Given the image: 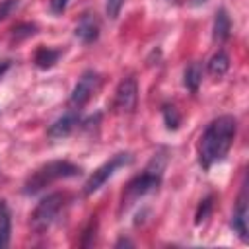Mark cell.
I'll list each match as a JSON object with an SVG mask.
<instances>
[{
    "instance_id": "1",
    "label": "cell",
    "mask_w": 249,
    "mask_h": 249,
    "mask_svg": "<svg viewBox=\"0 0 249 249\" xmlns=\"http://www.w3.org/2000/svg\"><path fill=\"white\" fill-rule=\"evenodd\" d=\"M237 134V119L231 115H220L210 121L198 138V163L202 169H210L222 161L233 146Z\"/></svg>"
},
{
    "instance_id": "2",
    "label": "cell",
    "mask_w": 249,
    "mask_h": 249,
    "mask_svg": "<svg viewBox=\"0 0 249 249\" xmlns=\"http://www.w3.org/2000/svg\"><path fill=\"white\" fill-rule=\"evenodd\" d=\"M163 167H165V158H160V154H158V156L152 158L150 165H148L142 173L134 175V177L124 185V189H123V193H121L119 214L126 212V210H128L134 202H138L142 196H146V195L158 191V187L161 185V179H163Z\"/></svg>"
},
{
    "instance_id": "3",
    "label": "cell",
    "mask_w": 249,
    "mask_h": 249,
    "mask_svg": "<svg viewBox=\"0 0 249 249\" xmlns=\"http://www.w3.org/2000/svg\"><path fill=\"white\" fill-rule=\"evenodd\" d=\"M82 173V167L68 161V160H53L47 161L45 165L37 167L23 183V195L31 196L41 193L43 189H47L49 185H53L54 181L60 179H70V177H78Z\"/></svg>"
},
{
    "instance_id": "4",
    "label": "cell",
    "mask_w": 249,
    "mask_h": 249,
    "mask_svg": "<svg viewBox=\"0 0 249 249\" xmlns=\"http://www.w3.org/2000/svg\"><path fill=\"white\" fill-rule=\"evenodd\" d=\"M68 204V195L66 193H51L45 198H41V202L33 208L31 216H29V226L33 231L43 233L47 231L58 218V214L64 210V206Z\"/></svg>"
},
{
    "instance_id": "5",
    "label": "cell",
    "mask_w": 249,
    "mask_h": 249,
    "mask_svg": "<svg viewBox=\"0 0 249 249\" xmlns=\"http://www.w3.org/2000/svg\"><path fill=\"white\" fill-rule=\"evenodd\" d=\"M134 161V156L130 154V152H119V154H115L111 160H107L105 163H101L89 177H88V181L84 183V195H93V193H97L121 167H126V165H130Z\"/></svg>"
},
{
    "instance_id": "6",
    "label": "cell",
    "mask_w": 249,
    "mask_h": 249,
    "mask_svg": "<svg viewBox=\"0 0 249 249\" xmlns=\"http://www.w3.org/2000/svg\"><path fill=\"white\" fill-rule=\"evenodd\" d=\"M101 86V76L95 70H84L82 76L78 78L72 93H70V107L72 109H82L99 89Z\"/></svg>"
},
{
    "instance_id": "7",
    "label": "cell",
    "mask_w": 249,
    "mask_h": 249,
    "mask_svg": "<svg viewBox=\"0 0 249 249\" xmlns=\"http://www.w3.org/2000/svg\"><path fill=\"white\" fill-rule=\"evenodd\" d=\"M136 103H138V84L132 76H128L119 82V86L115 89L113 107L119 113H132L136 109Z\"/></svg>"
},
{
    "instance_id": "8",
    "label": "cell",
    "mask_w": 249,
    "mask_h": 249,
    "mask_svg": "<svg viewBox=\"0 0 249 249\" xmlns=\"http://www.w3.org/2000/svg\"><path fill=\"white\" fill-rule=\"evenodd\" d=\"M99 31H101V25H99V19L93 12H84L74 27V35L78 41H82L84 45H91L99 39Z\"/></svg>"
},
{
    "instance_id": "9",
    "label": "cell",
    "mask_w": 249,
    "mask_h": 249,
    "mask_svg": "<svg viewBox=\"0 0 249 249\" xmlns=\"http://www.w3.org/2000/svg\"><path fill=\"white\" fill-rule=\"evenodd\" d=\"M82 119H80V109H68L64 115H60L49 128H47V136L49 138H64L68 134H72L78 126H80Z\"/></svg>"
},
{
    "instance_id": "10",
    "label": "cell",
    "mask_w": 249,
    "mask_h": 249,
    "mask_svg": "<svg viewBox=\"0 0 249 249\" xmlns=\"http://www.w3.org/2000/svg\"><path fill=\"white\" fill-rule=\"evenodd\" d=\"M230 226H231V230L237 233V237H239L243 243L249 239V233H247V185H245V183H243L241 193H239V196H237V204H235V208H233Z\"/></svg>"
},
{
    "instance_id": "11",
    "label": "cell",
    "mask_w": 249,
    "mask_h": 249,
    "mask_svg": "<svg viewBox=\"0 0 249 249\" xmlns=\"http://www.w3.org/2000/svg\"><path fill=\"white\" fill-rule=\"evenodd\" d=\"M231 35V19L230 14L226 12V8L216 10L214 14V25H212V39L216 43H224L228 41Z\"/></svg>"
},
{
    "instance_id": "12",
    "label": "cell",
    "mask_w": 249,
    "mask_h": 249,
    "mask_svg": "<svg viewBox=\"0 0 249 249\" xmlns=\"http://www.w3.org/2000/svg\"><path fill=\"white\" fill-rule=\"evenodd\" d=\"M62 56V49H53V47H39L33 54V64L41 70L53 68Z\"/></svg>"
},
{
    "instance_id": "13",
    "label": "cell",
    "mask_w": 249,
    "mask_h": 249,
    "mask_svg": "<svg viewBox=\"0 0 249 249\" xmlns=\"http://www.w3.org/2000/svg\"><path fill=\"white\" fill-rule=\"evenodd\" d=\"M206 70H208V74H210L214 80H220L222 76H226V72L230 70V56H228V53H226L224 49L216 51V53L210 56V60H208V64H206Z\"/></svg>"
},
{
    "instance_id": "14",
    "label": "cell",
    "mask_w": 249,
    "mask_h": 249,
    "mask_svg": "<svg viewBox=\"0 0 249 249\" xmlns=\"http://www.w3.org/2000/svg\"><path fill=\"white\" fill-rule=\"evenodd\" d=\"M202 72H204L202 62H191V64L185 68V72H183V86H185L189 91L196 93L198 88H200V82H202Z\"/></svg>"
},
{
    "instance_id": "15",
    "label": "cell",
    "mask_w": 249,
    "mask_h": 249,
    "mask_svg": "<svg viewBox=\"0 0 249 249\" xmlns=\"http://www.w3.org/2000/svg\"><path fill=\"white\" fill-rule=\"evenodd\" d=\"M12 235V212L6 200H0V249L10 245Z\"/></svg>"
},
{
    "instance_id": "16",
    "label": "cell",
    "mask_w": 249,
    "mask_h": 249,
    "mask_svg": "<svg viewBox=\"0 0 249 249\" xmlns=\"http://www.w3.org/2000/svg\"><path fill=\"white\" fill-rule=\"evenodd\" d=\"M37 33V25L31 23V21H21V23H16L12 29H10V41L12 43H19V41H25L29 37H33Z\"/></svg>"
},
{
    "instance_id": "17",
    "label": "cell",
    "mask_w": 249,
    "mask_h": 249,
    "mask_svg": "<svg viewBox=\"0 0 249 249\" xmlns=\"http://www.w3.org/2000/svg\"><path fill=\"white\" fill-rule=\"evenodd\" d=\"M161 117H163V123H165V128L167 130H177L179 124H181V115L177 111L175 105L171 103H163L161 105Z\"/></svg>"
},
{
    "instance_id": "18",
    "label": "cell",
    "mask_w": 249,
    "mask_h": 249,
    "mask_svg": "<svg viewBox=\"0 0 249 249\" xmlns=\"http://www.w3.org/2000/svg\"><path fill=\"white\" fill-rule=\"evenodd\" d=\"M212 210H214V195H206V196L198 202V206H196V212H195V224H196V226L204 224V222L210 218Z\"/></svg>"
},
{
    "instance_id": "19",
    "label": "cell",
    "mask_w": 249,
    "mask_h": 249,
    "mask_svg": "<svg viewBox=\"0 0 249 249\" xmlns=\"http://www.w3.org/2000/svg\"><path fill=\"white\" fill-rule=\"evenodd\" d=\"M95 233H97V220H95V218H91V220H89V224L84 228V233H82V241H80V245H82V247H89V245H93V241H95Z\"/></svg>"
},
{
    "instance_id": "20",
    "label": "cell",
    "mask_w": 249,
    "mask_h": 249,
    "mask_svg": "<svg viewBox=\"0 0 249 249\" xmlns=\"http://www.w3.org/2000/svg\"><path fill=\"white\" fill-rule=\"evenodd\" d=\"M126 0H105V14L111 18V19H117L123 6H124Z\"/></svg>"
},
{
    "instance_id": "21",
    "label": "cell",
    "mask_w": 249,
    "mask_h": 249,
    "mask_svg": "<svg viewBox=\"0 0 249 249\" xmlns=\"http://www.w3.org/2000/svg\"><path fill=\"white\" fill-rule=\"evenodd\" d=\"M18 6H19V0H2L0 2V21L6 19V18H10L16 12Z\"/></svg>"
},
{
    "instance_id": "22",
    "label": "cell",
    "mask_w": 249,
    "mask_h": 249,
    "mask_svg": "<svg viewBox=\"0 0 249 249\" xmlns=\"http://www.w3.org/2000/svg\"><path fill=\"white\" fill-rule=\"evenodd\" d=\"M68 2H70V0H49V10H51V14L60 16V14L68 8Z\"/></svg>"
},
{
    "instance_id": "23",
    "label": "cell",
    "mask_w": 249,
    "mask_h": 249,
    "mask_svg": "<svg viewBox=\"0 0 249 249\" xmlns=\"http://www.w3.org/2000/svg\"><path fill=\"white\" fill-rule=\"evenodd\" d=\"M10 66H12V60H8V58H2L0 60V78L10 70Z\"/></svg>"
},
{
    "instance_id": "24",
    "label": "cell",
    "mask_w": 249,
    "mask_h": 249,
    "mask_svg": "<svg viewBox=\"0 0 249 249\" xmlns=\"http://www.w3.org/2000/svg\"><path fill=\"white\" fill-rule=\"evenodd\" d=\"M132 245H134V243H132L128 237H121V239L115 243V247H132Z\"/></svg>"
},
{
    "instance_id": "25",
    "label": "cell",
    "mask_w": 249,
    "mask_h": 249,
    "mask_svg": "<svg viewBox=\"0 0 249 249\" xmlns=\"http://www.w3.org/2000/svg\"><path fill=\"white\" fill-rule=\"evenodd\" d=\"M208 0H191V4L193 6H202V4H206Z\"/></svg>"
}]
</instances>
